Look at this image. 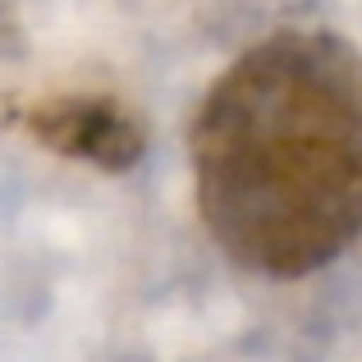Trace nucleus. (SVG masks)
I'll use <instances>...</instances> for the list:
<instances>
[{
	"instance_id": "1",
	"label": "nucleus",
	"mask_w": 362,
	"mask_h": 362,
	"mask_svg": "<svg viewBox=\"0 0 362 362\" xmlns=\"http://www.w3.org/2000/svg\"><path fill=\"white\" fill-rule=\"evenodd\" d=\"M197 211L234 266L298 280L362 234V51L280 28L211 83L188 133Z\"/></svg>"
},
{
	"instance_id": "2",
	"label": "nucleus",
	"mask_w": 362,
	"mask_h": 362,
	"mask_svg": "<svg viewBox=\"0 0 362 362\" xmlns=\"http://www.w3.org/2000/svg\"><path fill=\"white\" fill-rule=\"evenodd\" d=\"M37 133L51 147L69 151V156L101 160L106 170L133 165L142 151L138 129L124 124V115L110 101H55L37 115Z\"/></svg>"
}]
</instances>
